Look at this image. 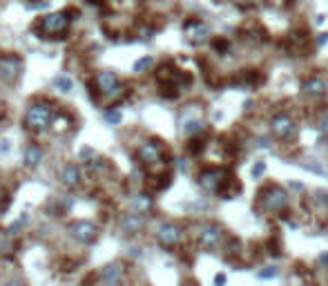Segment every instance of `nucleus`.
Here are the masks:
<instances>
[{"label": "nucleus", "mask_w": 328, "mask_h": 286, "mask_svg": "<svg viewBox=\"0 0 328 286\" xmlns=\"http://www.w3.org/2000/svg\"><path fill=\"white\" fill-rule=\"evenodd\" d=\"M67 27H70V18L63 11H54V14H47L42 16L38 20V25H36V34H40V38H49V36H54V38H60Z\"/></svg>", "instance_id": "f257e3e1"}, {"label": "nucleus", "mask_w": 328, "mask_h": 286, "mask_svg": "<svg viewBox=\"0 0 328 286\" xmlns=\"http://www.w3.org/2000/svg\"><path fill=\"white\" fill-rule=\"evenodd\" d=\"M54 121V109L45 105V103H36V105H29L27 112H25V125L32 132H42L52 125Z\"/></svg>", "instance_id": "f03ea898"}, {"label": "nucleus", "mask_w": 328, "mask_h": 286, "mask_svg": "<svg viewBox=\"0 0 328 286\" xmlns=\"http://www.w3.org/2000/svg\"><path fill=\"white\" fill-rule=\"evenodd\" d=\"M259 204L266 212H281L288 206V194L281 186H268L259 192Z\"/></svg>", "instance_id": "7ed1b4c3"}, {"label": "nucleus", "mask_w": 328, "mask_h": 286, "mask_svg": "<svg viewBox=\"0 0 328 286\" xmlns=\"http://www.w3.org/2000/svg\"><path fill=\"white\" fill-rule=\"evenodd\" d=\"M228 179L230 177H226V172L224 170H219V168H206V170H201L199 172V186L206 192H219L221 194V190H224Z\"/></svg>", "instance_id": "20e7f679"}, {"label": "nucleus", "mask_w": 328, "mask_h": 286, "mask_svg": "<svg viewBox=\"0 0 328 286\" xmlns=\"http://www.w3.org/2000/svg\"><path fill=\"white\" fill-rule=\"evenodd\" d=\"M96 90L103 96H110V99H116L123 87L119 85V78H116L114 72H98L96 74Z\"/></svg>", "instance_id": "39448f33"}, {"label": "nucleus", "mask_w": 328, "mask_h": 286, "mask_svg": "<svg viewBox=\"0 0 328 286\" xmlns=\"http://www.w3.org/2000/svg\"><path fill=\"white\" fill-rule=\"evenodd\" d=\"M221 237H224V230L216 224H203L199 228V246L203 251H214L221 244Z\"/></svg>", "instance_id": "423d86ee"}, {"label": "nucleus", "mask_w": 328, "mask_h": 286, "mask_svg": "<svg viewBox=\"0 0 328 286\" xmlns=\"http://www.w3.org/2000/svg\"><path fill=\"white\" fill-rule=\"evenodd\" d=\"M20 72H23V60L18 56H14V54L0 56V78H3L5 83L16 81V78L20 76Z\"/></svg>", "instance_id": "0eeeda50"}, {"label": "nucleus", "mask_w": 328, "mask_h": 286, "mask_svg": "<svg viewBox=\"0 0 328 286\" xmlns=\"http://www.w3.org/2000/svg\"><path fill=\"white\" fill-rule=\"evenodd\" d=\"M136 155H139V161L143 166H157L163 159V148H161L159 141H145V143H141Z\"/></svg>", "instance_id": "6e6552de"}, {"label": "nucleus", "mask_w": 328, "mask_h": 286, "mask_svg": "<svg viewBox=\"0 0 328 286\" xmlns=\"http://www.w3.org/2000/svg\"><path fill=\"white\" fill-rule=\"evenodd\" d=\"M72 237L80 244H92V241L98 237V228L94 222H88V219H83V222H76L72 224Z\"/></svg>", "instance_id": "1a4fd4ad"}, {"label": "nucleus", "mask_w": 328, "mask_h": 286, "mask_svg": "<svg viewBox=\"0 0 328 286\" xmlns=\"http://www.w3.org/2000/svg\"><path fill=\"white\" fill-rule=\"evenodd\" d=\"M270 130H272V135L279 139H290V137H295L297 125L288 114H275L270 121Z\"/></svg>", "instance_id": "9d476101"}, {"label": "nucleus", "mask_w": 328, "mask_h": 286, "mask_svg": "<svg viewBox=\"0 0 328 286\" xmlns=\"http://www.w3.org/2000/svg\"><path fill=\"white\" fill-rule=\"evenodd\" d=\"M181 237H183V230L179 228L177 224H163V226L159 228V233H157L159 244L165 246V248H174V246H179Z\"/></svg>", "instance_id": "9b49d317"}, {"label": "nucleus", "mask_w": 328, "mask_h": 286, "mask_svg": "<svg viewBox=\"0 0 328 286\" xmlns=\"http://www.w3.org/2000/svg\"><path fill=\"white\" fill-rule=\"evenodd\" d=\"M80 159H83L85 168H88L90 172H103V170L107 168V161L101 159V157H98L92 148H83V150H80Z\"/></svg>", "instance_id": "f8f14e48"}, {"label": "nucleus", "mask_w": 328, "mask_h": 286, "mask_svg": "<svg viewBox=\"0 0 328 286\" xmlns=\"http://www.w3.org/2000/svg\"><path fill=\"white\" fill-rule=\"evenodd\" d=\"M185 36H188L192 42H203V40H208L210 29H208V25H203V23L192 20V23L185 25Z\"/></svg>", "instance_id": "ddd939ff"}, {"label": "nucleus", "mask_w": 328, "mask_h": 286, "mask_svg": "<svg viewBox=\"0 0 328 286\" xmlns=\"http://www.w3.org/2000/svg\"><path fill=\"white\" fill-rule=\"evenodd\" d=\"M60 179H63V184L67 188H76L80 184V170L74 166V163H70V166L63 168V172H60Z\"/></svg>", "instance_id": "4468645a"}, {"label": "nucleus", "mask_w": 328, "mask_h": 286, "mask_svg": "<svg viewBox=\"0 0 328 286\" xmlns=\"http://www.w3.org/2000/svg\"><path fill=\"white\" fill-rule=\"evenodd\" d=\"M121 228L125 230L127 235L139 233V230L143 228V217H141V215H136V212H134V215H125V217L121 219Z\"/></svg>", "instance_id": "2eb2a0df"}, {"label": "nucleus", "mask_w": 328, "mask_h": 286, "mask_svg": "<svg viewBox=\"0 0 328 286\" xmlns=\"http://www.w3.org/2000/svg\"><path fill=\"white\" fill-rule=\"evenodd\" d=\"M25 166L27 168H36L38 163L42 161V150H40V145H36V143H32V145H27V150H25Z\"/></svg>", "instance_id": "dca6fc26"}, {"label": "nucleus", "mask_w": 328, "mask_h": 286, "mask_svg": "<svg viewBox=\"0 0 328 286\" xmlns=\"http://www.w3.org/2000/svg\"><path fill=\"white\" fill-rule=\"evenodd\" d=\"M203 130H206V125H203L201 119H192V117H185V119H183V132H185L188 137L201 135Z\"/></svg>", "instance_id": "f3484780"}, {"label": "nucleus", "mask_w": 328, "mask_h": 286, "mask_svg": "<svg viewBox=\"0 0 328 286\" xmlns=\"http://www.w3.org/2000/svg\"><path fill=\"white\" fill-rule=\"evenodd\" d=\"M304 92L308 96H321V94H326V83L321 78H308L304 83Z\"/></svg>", "instance_id": "a211bd4d"}, {"label": "nucleus", "mask_w": 328, "mask_h": 286, "mask_svg": "<svg viewBox=\"0 0 328 286\" xmlns=\"http://www.w3.org/2000/svg\"><path fill=\"white\" fill-rule=\"evenodd\" d=\"M121 275H123V269L119 264H110L107 269L103 271V282L107 284V286H116L119 284V279H121Z\"/></svg>", "instance_id": "6ab92c4d"}, {"label": "nucleus", "mask_w": 328, "mask_h": 286, "mask_svg": "<svg viewBox=\"0 0 328 286\" xmlns=\"http://www.w3.org/2000/svg\"><path fill=\"white\" fill-rule=\"evenodd\" d=\"M132 206H134L136 215H143V212L152 208V197H147V194H136L132 199Z\"/></svg>", "instance_id": "aec40b11"}, {"label": "nucleus", "mask_w": 328, "mask_h": 286, "mask_svg": "<svg viewBox=\"0 0 328 286\" xmlns=\"http://www.w3.org/2000/svg\"><path fill=\"white\" fill-rule=\"evenodd\" d=\"M54 87H58L60 92H72L74 83H72V78L67 76V74H60V76L54 78Z\"/></svg>", "instance_id": "412c9836"}, {"label": "nucleus", "mask_w": 328, "mask_h": 286, "mask_svg": "<svg viewBox=\"0 0 328 286\" xmlns=\"http://www.w3.org/2000/svg\"><path fill=\"white\" fill-rule=\"evenodd\" d=\"M103 119L107 121L110 125H119L121 119H123V114H121V109H107V112H103Z\"/></svg>", "instance_id": "4be33fe9"}, {"label": "nucleus", "mask_w": 328, "mask_h": 286, "mask_svg": "<svg viewBox=\"0 0 328 286\" xmlns=\"http://www.w3.org/2000/svg\"><path fill=\"white\" fill-rule=\"evenodd\" d=\"M277 275H279V269H277V266H264V269L257 273L259 279H272V277H277Z\"/></svg>", "instance_id": "5701e85b"}, {"label": "nucleus", "mask_w": 328, "mask_h": 286, "mask_svg": "<svg viewBox=\"0 0 328 286\" xmlns=\"http://www.w3.org/2000/svg\"><path fill=\"white\" fill-rule=\"evenodd\" d=\"M152 63H154L152 56H143V58H139V60L134 63V72H136V74H141V72H145Z\"/></svg>", "instance_id": "b1692460"}, {"label": "nucleus", "mask_w": 328, "mask_h": 286, "mask_svg": "<svg viewBox=\"0 0 328 286\" xmlns=\"http://www.w3.org/2000/svg\"><path fill=\"white\" fill-rule=\"evenodd\" d=\"M264 172H266V163H264V161H257L255 166H252V177H255V179H259Z\"/></svg>", "instance_id": "393cba45"}, {"label": "nucleus", "mask_w": 328, "mask_h": 286, "mask_svg": "<svg viewBox=\"0 0 328 286\" xmlns=\"http://www.w3.org/2000/svg\"><path fill=\"white\" fill-rule=\"evenodd\" d=\"M319 130L328 137V114H324V117H321V121H319Z\"/></svg>", "instance_id": "a878e982"}, {"label": "nucleus", "mask_w": 328, "mask_h": 286, "mask_svg": "<svg viewBox=\"0 0 328 286\" xmlns=\"http://www.w3.org/2000/svg\"><path fill=\"white\" fill-rule=\"evenodd\" d=\"M224 284H226V275L224 273H219V275L214 277V286H224Z\"/></svg>", "instance_id": "bb28decb"}, {"label": "nucleus", "mask_w": 328, "mask_h": 286, "mask_svg": "<svg viewBox=\"0 0 328 286\" xmlns=\"http://www.w3.org/2000/svg\"><path fill=\"white\" fill-rule=\"evenodd\" d=\"M317 45H319V47L328 45V34H319V38H317Z\"/></svg>", "instance_id": "cd10ccee"}, {"label": "nucleus", "mask_w": 328, "mask_h": 286, "mask_svg": "<svg viewBox=\"0 0 328 286\" xmlns=\"http://www.w3.org/2000/svg\"><path fill=\"white\" fill-rule=\"evenodd\" d=\"M306 168H311L313 172H319V174L324 172V170H321V168H319V166H317V163H315V161H311V163H306Z\"/></svg>", "instance_id": "c85d7f7f"}, {"label": "nucleus", "mask_w": 328, "mask_h": 286, "mask_svg": "<svg viewBox=\"0 0 328 286\" xmlns=\"http://www.w3.org/2000/svg\"><path fill=\"white\" fill-rule=\"evenodd\" d=\"M3 199H5V192H3V188H0V208H3Z\"/></svg>", "instance_id": "c756f323"}, {"label": "nucleus", "mask_w": 328, "mask_h": 286, "mask_svg": "<svg viewBox=\"0 0 328 286\" xmlns=\"http://www.w3.org/2000/svg\"><path fill=\"white\" fill-rule=\"evenodd\" d=\"M5 286H23V284H20V282H7Z\"/></svg>", "instance_id": "7c9ffc66"}]
</instances>
